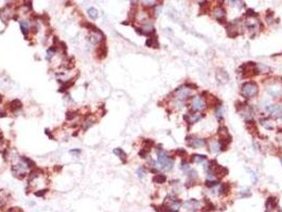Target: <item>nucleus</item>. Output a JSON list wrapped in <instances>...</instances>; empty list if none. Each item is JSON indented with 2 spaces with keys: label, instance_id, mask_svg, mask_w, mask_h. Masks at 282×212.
Here are the masks:
<instances>
[{
  "label": "nucleus",
  "instance_id": "f257e3e1",
  "mask_svg": "<svg viewBox=\"0 0 282 212\" xmlns=\"http://www.w3.org/2000/svg\"><path fill=\"white\" fill-rule=\"evenodd\" d=\"M157 156H158V163L161 165L160 169L164 170V171H169L173 168L174 159L169 157V155L166 151L157 150Z\"/></svg>",
  "mask_w": 282,
  "mask_h": 212
},
{
  "label": "nucleus",
  "instance_id": "f03ea898",
  "mask_svg": "<svg viewBox=\"0 0 282 212\" xmlns=\"http://www.w3.org/2000/svg\"><path fill=\"white\" fill-rule=\"evenodd\" d=\"M242 92L243 97L246 99H250V98L257 96L258 94V85L255 82H247L242 85Z\"/></svg>",
  "mask_w": 282,
  "mask_h": 212
},
{
  "label": "nucleus",
  "instance_id": "7ed1b4c3",
  "mask_svg": "<svg viewBox=\"0 0 282 212\" xmlns=\"http://www.w3.org/2000/svg\"><path fill=\"white\" fill-rule=\"evenodd\" d=\"M187 143L190 147H193V148H198V147L205 146L206 145V140L205 139H202V138H198V137L195 136H189L187 137Z\"/></svg>",
  "mask_w": 282,
  "mask_h": 212
},
{
  "label": "nucleus",
  "instance_id": "20e7f679",
  "mask_svg": "<svg viewBox=\"0 0 282 212\" xmlns=\"http://www.w3.org/2000/svg\"><path fill=\"white\" fill-rule=\"evenodd\" d=\"M191 106L194 112H202L205 109V102L200 97H194L192 99Z\"/></svg>",
  "mask_w": 282,
  "mask_h": 212
},
{
  "label": "nucleus",
  "instance_id": "39448f33",
  "mask_svg": "<svg viewBox=\"0 0 282 212\" xmlns=\"http://www.w3.org/2000/svg\"><path fill=\"white\" fill-rule=\"evenodd\" d=\"M175 96H176V98H177L178 100H184V99H187V98H189L191 96V92H190V89H188V87L181 86L176 89Z\"/></svg>",
  "mask_w": 282,
  "mask_h": 212
},
{
  "label": "nucleus",
  "instance_id": "423d86ee",
  "mask_svg": "<svg viewBox=\"0 0 282 212\" xmlns=\"http://www.w3.org/2000/svg\"><path fill=\"white\" fill-rule=\"evenodd\" d=\"M266 109H267V112H271L273 117H276V118L282 117V104L269 105L266 107Z\"/></svg>",
  "mask_w": 282,
  "mask_h": 212
},
{
  "label": "nucleus",
  "instance_id": "0eeeda50",
  "mask_svg": "<svg viewBox=\"0 0 282 212\" xmlns=\"http://www.w3.org/2000/svg\"><path fill=\"white\" fill-rule=\"evenodd\" d=\"M267 92L274 98H280L282 96V87L278 85H271L267 86Z\"/></svg>",
  "mask_w": 282,
  "mask_h": 212
},
{
  "label": "nucleus",
  "instance_id": "6e6552de",
  "mask_svg": "<svg viewBox=\"0 0 282 212\" xmlns=\"http://www.w3.org/2000/svg\"><path fill=\"white\" fill-rule=\"evenodd\" d=\"M225 16H226V12L222 7H217L214 10V17L217 18L220 22H225Z\"/></svg>",
  "mask_w": 282,
  "mask_h": 212
},
{
  "label": "nucleus",
  "instance_id": "1a4fd4ad",
  "mask_svg": "<svg viewBox=\"0 0 282 212\" xmlns=\"http://www.w3.org/2000/svg\"><path fill=\"white\" fill-rule=\"evenodd\" d=\"M277 204H278V201H277V198L276 197H273V196H271V197H268L266 203H265V209H266V211L265 212H271L274 209H275Z\"/></svg>",
  "mask_w": 282,
  "mask_h": 212
},
{
  "label": "nucleus",
  "instance_id": "9d476101",
  "mask_svg": "<svg viewBox=\"0 0 282 212\" xmlns=\"http://www.w3.org/2000/svg\"><path fill=\"white\" fill-rule=\"evenodd\" d=\"M217 80L221 84H225V83L228 82L229 80V76H228V73L223 69H219L217 72Z\"/></svg>",
  "mask_w": 282,
  "mask_h": 212
},
{
  "label": "nucleus",
  "instance_id": "9b49d317",
  "mask_svg": "<svg viewBox=\"0 0 282 212\" xmlns=\"http://www.w3.org/2000/svg\"><path fill=\"white\" fill-rule=\"evenodd\" d=\"M202 118V115H199V114H189L188 116H184V119L188 121V123L190 124H193V123H195L196 121H198L200 119Z\"/></svg>",
  "mask_w": 282,
  "mask_h": 212
},
{
  "label": "nucleus",
  "instance_id": "f8f14e48",
  "mask_svg": "<svg viewBox=\"0 0 282 212\" xmlns=\"http://www.w3.org/2000/svg\"><path fill=\"white\" fill-rule=\"evenodd\" d=\"M9 107H10V109H11L12 112H16V110H19L22 107V103L20 102V100L15 99V100L11 101L9 103Z\"/></svg>",
  "mask_w": 282,
  "mask_h": 212
},
{
  "label": "nucleus",
  "instance_id": "ddd939ff",
  "mask_svg": "<svg viewBox=\"0 0 282 212\" xmlns=\"http://www.w3.org/2000/svg\"><path fill=\"white\" fill-rule=\"evenodd\" d=\"M114 154H116L118 157H119L121 160H122L123 163H125L126 162V159H127V155L126 153L123 151L122 148H120V147H117L114 150Z\"/></svg>",
  "mask_w": 282,
  "mask_h": 212
},
{
  "label": "nucleus",
  "instance_id": "4468645a",
  "mask_svg": "<svg viewBox=\"0 0 282 212\" xmlns=\"http://www.w3.org/2000/svg\"><path fill=\"white\" fill-rule=\"evenodd\" d=\"M20 29H21V32L25 36V39H29L28 38V34H29V22L25 21V20H21L20 21Z\"/></svg>",
  "mask_w": 282,
  "mask_h": 212
},
{
  "label": "nucleus",
  "instance_id": "2eb2a0df",
  "mask_svg": "<svg viewBox=\"0 0 282 212\" xmlns=\"http://www.w3.org/2000/svg\"><path fill=\"white\" fill-rule=\"evenodd\" d=\"M97 55H98V58H101V60L106 58V55H107V47H106L105 43H103V45H101V46L99 47V49L97 50Z\"/></svg>",
  "mask_w": 282,
  "mask_h": 212
},
{
  "label": "nucleus",
  "instance_id": "dca6fc26",
  "mask_svg": "<svg viewBox=\"0 0 282 212\" xmlns=\"http://www.w3.org/2000/svg\"><path fill=\"white\" fill-rule=\"evenodd\" d=\"M209 148L211 153H219V152L221 151V144L219 141H211L209 144Z\"/></svg>",
  "mask_w": 282,
  "mask_h": 212
},
{
  "label": "nucleus",
  "instance_id": "f3484780",
  "mask_svg": "<svg viewBox=\"0 0 282 212\" xmlns=\"http://www.w3.org/2000/svg\"><path fill=\"white\" fill-rule=\"evenodd\" d=\"M166 177L163 174H156L155 176L153 177V181L156 183H166Z\"/></svg>",
  "mask_w": 282,
  "mask_h": 212
},
{
  "label": "nucleus",
  "instance_id": "a211bd4d",
  "mask_svg": "<svg viewBox=\"0 0 282 212\" xmlns=\"http://www.w3.org/2000/svg\"><path fill=\"white\" fill-rule=\"evenodd\" d=\"M204 160H206V156H204V155H192L191 157V161L196 162V163H200Z\"/></svg>",
  "mask_w": 282,
  "mask_h": 212
},
{
  "label": "nucleus",
  "instance_id": "6ab92c4d",
  "mask_svg": "<svg viewBox=\"0 0 282 212\" xmlns=\"http://www.w3.org/2000/svg\"><path fill=\"white\" fill-rule=\"evenodd\" d=\"M87 13L89 15V17L92 18L94 20V19H97L99 16V13H98V11H97V9H94V7H89V9L87 10Z\"/></svg>",
  "mask_w": 282,
  "mask_h": 212
},
{
  "label": "nucleus",
  "instance_id": "aec40b11",
  "mask_svg": "<svg viewBox=\"0 0 282 212\" xmlns=\"http://www.w3.org/2000/svg\"><path fill=\"white\" fill-rule=\"evenodd\" d=\"M21 161L25 163L28 168H32V167H35V162L33 161V160H31L30 158H28V157H21Z\"/></svg>",
  "mask_w": 282,
  "mask_h": 212
},
{
  "label": "nucleus",
  "instance_id": "412c9836",
  "mask_svg": "<svg viewBox=\"0 0 282 212\" xmlns=\"http://www.w3.org/2000/svg\"><path fill=\"white\" fill-rule=\"evenodd\" d=\"M229 189H230V186H229V183H224L221 186V188H220V194H223V195L227 194L228 191H229Z\"/></svg>",
  "mask_w": 282,
  "mask_h": 212
},
{
  "label": "nucleus",
  "instance_id": "4be33fe9",
  "mask_svg": "<svg viewBox=\"0 0 282 212\" xmlns=\"http://www.w3.org/2000/svg\"><path fill=\"white\" fill-rule=\"evenodd\" d=\"M56 52V48L55 46H52L50 47V49H48L47 50V60H51V58L53 56V54Z\"/></svg>",
  "mask_w": 282,
  "mask_h": 212
},
{
  "label": "nucleus",
  "instance_id": "5701e85b",
  "mask_svg": "<svg viewBox=\"0 0 282 212\" xmlns=\"http://www.w3.org/2000/svg\"><path fill=\"white\" fill-rule=\"evenodd\" d=\"M180 169L182 170L184 172H188L189 173V171H190V167H189L188 162L184 161V160H182L181 163H180Z\"/></svg>",
  "mask_w": 282,
  "mask_h": 212
},
{
  "label": "nucleus",
  "instance_id": "b1692460",
  "mask_svg": "<svg viewBox=\"0 0 282 212\" xmlns=\"http://www.w3.org/2000/svg\"><path fill=\"white\" fill-rule=\"evenodd\" d=\"M205 185H206V187H208V188H212V187H214V186L219 185V181H217V180H206Z\"/></svg>",
  "mask_w": 282,
  "mask_h": 212
},
{
  "label": "nucleus",
  "instance_id": "393cba45",
  "mask_svg": "<svg viewBox=\"0 0 282 212\" xmlns=\"http://www.w3.org/2000/svg\"><path fill=\"white\" fill-rule=\"evenodd\" d=\"M76 112H71V110H69V112H66V119L68 120V121H70V120H72L74 117H76Z\"/></svg>",
  "mask_w": 282,
  "mask_h": 212
},
{
  "label": "nucleus",
  "instance_id": "a878e982",
  "mask_svg": "<svg viewBox=\"0 0 282 212\" xmlns=\"http://www.w3.org/2000/svg\"><path fill=\"white\" fill-rule=\"evenodd\" d=\"M84 124H85V126H83V128H84V130H86L88 127H90V126L94 124V122H92V120H86Z\"/></svg>",
  "mask_w": 282,
  "mask_h": 212
},
{
  "label": "nucleus",
  "instance_id": "bb28decb",
  "mask_svg": "<svg viewBox=\"0 0 282 212\" xmlns=\"http://www.w3.org/2000/svg\"><path fill=\"white\" fill-rule=\"evenodd\" d=\"M47 192H48V189H45V190H39L38 192H35L34 194H35V196H43Z\"/></svg>",
  "mask_w": 282,
  "mask_h": 212
},
{
  "label": "nucleus",
  "instance_id": "cd10ccee",
  "mask_svg": "<svg viewBox=\"0 0 282 212\" xmlns=\"http://www.w3.org/2000/svg\"><path fill=\"white\" fill-rule=\"evenodd\" d=\"M148 151H146V150H141L140 152H139V155H140V157L141 158H145L146 157V155H148Z\"/></svg>",
  "mask_w": 282,
  "mask_h": 212
},
{
  "label": "nucleus",
  "instance_id": "c85d7f7f",
  "mask_svg": "<svg viewBox=\"0 0 282 212\" xmlns=\"http://www.w3.org/2000/svg\"><path fill=\"white\" fill-rule=\"evenodd\" d=\"M7 212H23V211H22L19 207H12V208L9 209V211Z\"/></svg>",
  "mask_w": 282,
  "mask_h": 212
},
{
  "label": "nucleus",
  "instance_id": "c756f323",
  "mask_svg": "<svg viewBox=\"0 0 282 212\" xmlns=\"http://www.w3.org/2000/svg\"><path fill=\"white\" fill-rule=\"evenodd\" d=\"M137 175H138L139 178H142V177H143V175H144V171H143L142 168H140V169L137 170Z\"/></svg>",
  "mask_w": 282,
  "mask_h": 212
},
{
  "label": "nucleus",
  "instance_id": "7c9ffc66",
  "mask_svg": "<svg viewBox=\"0 0 282 212\" xmlns=\"http://www.w3.org/2000/svg\"><path fill=\"white\" fill-rule=\"evenodd\" d=\"M176 153H177L178 155H180V156H186V155H187L186 151H184V150H181V148H180V150H177V151H176Z\"/></svg>",
  "mask_w": 282,
  "mask_h": 212
},
{
  "label": "nucleus",
  "instance_id": "2f4dec72",
  "mask_svg": "<svg viewBox=\"0 0 282 212\" xmlns=\"http://www.w3.org/2000/svg\"><path fill=\"white\" fill-rule=\"evenodd\" d=\"M143 3H144L145 5H148V7H151V5H153V4H155L156 2L155 1H144Z\"/></svg>",
  "mask_w": 282,
  "mask_h": 212
},
{
  "label": "nucleus",
  "instance_id": "473e14b6",
  "mask_svg": "<svg viewBox=\"0 0 282 212\" xmlns=\"http://www.w3.org/2000/svg\"><path fill=\"white\" fill-rule=\"evenodd\" d=\"M186 87H189V88H192V89H197V86L196 85H194V84H187V86Z\"/></svg>",
  "mask_w": 282,
  "mask_h": 212
},
{
  "label": "nucleus",
  "instance_id": "72a5a7b5",
  "mask_svg": "<svg viewBox=\"0 0 282 212\" xmlns=\"http://www.w3.org/2000/svg\"><path fill=\"white\" fill-rule=\"evenodd\" d=\"M247 15H249V16H257L258 14H256L253 10H248V11H247Z\"/></svg>",
  "mask_w": 282,
  "mask_h": 212
},
{
  "label": "nucleus",
  "instance_id": "f704fd0d",
  "mask_svg": "<svg viewBox=\"0 0 282 212\" xmlns=\"http://www.w3.org/2000/svg\"><path fill=\"white\" fill-rule=\"evenodd\" d=\"M0 117H1V118H2V117H5V112H0Z\"/></svg>",
  "mask_w": 282,
  "mask_h": 212
},
{
  "label": "nucleus",
  "instance_id": "c9c22d12",
  "mask_svg": "<svg viewBox=\"0 0 282 212\" xmlns=\"http://www.w3.org/2000/svg\"><path fill=\"white\" fill-rule=\"evenodd\" d=\"M1 101H2V96L0 94V102H1Z\"/></svg>",
  "mask_w": 282,
  "mask_h": 212
},
{
  "label": "nucleus",
  "instance_id": "e433bc0d",
  "mask_svg": "<svg viewBox=\"0 0 282 212\" xmlns=\"http://www.w3.org/2000/svg\"><path fill=\"white\" fill-rule=\"evenodd\" d=\"M280 162H281V165H282V157L280 158Z\"/></svg>",
  "mask_w": 282,
  "mask_h": 212
},
{
  "label": "nucleus",
  "instance_id": "4c0bfd02",
  "mask_svg": "<svg viewBox=\"0 0 282 212\" xmlns=\"http://www.w3.org/2000/svg\"><path fill=\"white\" fill-rule=\"evenodd\" d=\"M279 132H280V133H282V128H280V130H279Z\"/></svg>",
  "mask_w": 282,
  "mask_h": 212
},
{
  "label": "nucleus",
  "instance_id": "58836bf2",
  "mask_svg": "<svg viewBox=\"0 0 282 212\" xmlns=\"http://www.w3.org/2000/svg\"><path fill=\"white\" fill-rule=\"evenodd\" d=\"M280 120H281V121H282V117H280Z\"/></svg>",
  "mask_w": 282,
  "mask_h": 212
}]
</instances>
